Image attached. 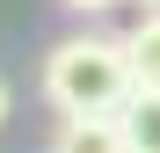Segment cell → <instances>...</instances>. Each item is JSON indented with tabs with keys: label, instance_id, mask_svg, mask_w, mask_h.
Masks as SVG:
<instances>
[{
	"label": "cell",
	"instance_id": "1",
	"mask_svg": "<svg viewBox=\"0 0 160 153\" xmlns=\"http://www.w3.org/2000/svg\"><path fill=\"white\" fill-rule=\"evenodd\" d=\"M131 95H138V73H131L124 37L73 29V37H58L44 51V102L58 117H117Z\"/></svg>",
	"mask_w": 160,
	"mask_h": 153
},
{
	"label": "cell",
	"instance_id": "3",
	"mask_svg": "<svg viewBox=\"0 0 160 153\" xmlns=\"http://www.w3.org/2000/svg\"><path fill=\"white\" fill-rule=\"evenodd\" d=\"M117 117H124V146H131V153H160V95H153V88H138Z\"/></svg>",
	"mask_w": 160,
	"mask_h": 153
},
{
	"label": "cell",
	"instance_id": "2",
	"mask_svg": "<svg viewBox=\"0 0 160 153\" xmlns=\"http://www.w3.org/2000/svg\"><path fill=\"white\" fill-rule=\"evenodd\" d=\"M51 153H131L124 117H58L51 124Z\"/></svg>",
	"mask_w": 160,
	"mask_h": 153
},
{
	"label": "cell",
	"instance_id": "5",
	"mask_svg": "<svg viewBox=\"0 0 160 153\" xmlns=\"http://www.w3.org/2000/svg\"><path fill=\"white\" fill-rule=\"evenodd\" d=\"M58 8H73V15H109V8H124V0H58Z\"/></svg>",
	"mask_w": 160,
	"mask_h": 153
},
{
	"label": "cell",
	"instance_id": "7",
	"mask_svg": "<svg viewBox=\"0 0 160 153\" xmlns=\"http://www.w3.org/2000/svg\"><path fill=\"white\" fill-rule=\"evenodd\" d=\"M138 8H146V15H160V0H138Z\"/></svg>",
	"mask_w": 160,
	"mask_h": 153
},
{
	"label": "cell",
	"instance_id": "4",
	"mask_svg": "<svg viewBox=\"0 0 160 153\" xmlns=\"http://www.w3.org/2000/svg\"><path fill=\"white\" fill-rule=\"evenodd\" d=\"M124 44H131V73H138V88L160 95V15H138V22L124 29Z\"/></svg>",
	"mask_w": 160,
	"mask_h": 153
},
{
	"label": "cell",
	"instance_id": "6",
	"mask_svg": "<svg viewBox=\"0 0 160 153\" xmlns=\"http://www.w3.org/2000/svg\"><path fill=\"white\" fill-rule=\"evenodd\" d=\"M0 124H8V80H0Z\"/></svg>",
	"mask_w": 160,
	"mask_h": 153
}]
</instances>
